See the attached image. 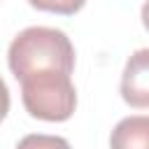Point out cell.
Instances as JSON below:
<instances>
[{
  "mask_svg": "<svg viewBox=\"0 0 149 149\" xmlns=\"http://www.w3.org/2000/svg\"><path fill=\"white\" fill-rule=\"evenodd\" d=\"M16 149H70L68 140L58 137V135H42V133H35V135H26Z\"/></svg>",
  "mask_w": 149,
  "mask_h": 149,
  "instance_id": "cell-5",
  "label": "cell"
},
{
  "mask_svg": "<svg viewBox=\"0 0 149 149\" xmlns=\"http://www.w3.org/2000/svg\"><path fill=\"white\" fill-rule=\"evenodd\" d=\"M112 149H149V116H126L121 119L112 135Z\"/></svg>",
  "mask_w": 149,
  "mask_h": 149,
  "instance_id": "cell-4",
  "label": "cell"
},
{
  "mask_svg": "<svg viewBox=\"0 0 149 149\" xmlns=\"http://www.w3.org/2000/svg\"><path fill=\"white\" fill-rule=\"evenodd\" d=\"M121 98L130 107H149V49H137L121 74Z\"/></svg>",
  "mask_w": 149,
  "mask_h": 149,
  "instance_id": "cell-3",
  "label": "cell"
},
{
  "mask_svg": "<svg viewBox=\"0 0 149 149\" xmlns=\"http://www.w3.org/2000/svg\"><path fill=\"white\" fill-rule=\"evenodd\" d=\"M7 112H9V91H7V84L0 77V121L7 116Z\"/></svg>",
  "mask_w": 149,
  "mask_h": 149,
  "instance_id": "cell-7",
  "label": "cell"
},
{
  "mask_svg": "<svg viewBox=\"0 0 149 149\" xmlns=\"http://www.w3.org/2000/svg\"><path fill=\"white\" fill-rule=\"evenodd\" d=\"M142 26L149 30V0L142 5Z\"/></svg>",
  "mask_w": 149,
  "mask_h": 149,
  "instance_id": "cell-8",
  "label": "cell"
},
{
  "mask_svg": "<svg viewBox=\"0 0 149 149\" xmlns=\"http://www.w3.org/2000/svg\"><path fill=\"white\" fill-rule=\"evenodd\" d=\"M7 63L12 74L21 81L37 72H63L74 70V47L70 37L58 28L33 26L21 30L7 51Z\"/></svg>",
  "mask_w": 149,
  "mask_h": 149,
  "instance_id": "cell-1",
  "label": "cell"
},
{
  "mask_svg": "<svg viewBox=\"0 0 149 149\" xmlns=\"http://www.w3.org/2000/svg\"><path fill=\"white\" fill-rule=\"evenodd\" d=\"M21 100L30 116L42 121H65L77 105V91L70 74L37 72L21 79Z\"/></svg>",
  "mask_w": 149,
  "mask_h": 149,
  "instance_id": "cell-2",
  "label": "cell"
},
{
  "mask_svg": "<svg viewBox=\"0 0 149 149\" xmlns=\"http://www.w3.org/2000/svg\"><path fill=\"white\" fill-rule=\"evenodd\" d=\"M33 7L42 12H54V14H74L84 7L86 0H28Z\"/></svg>",
  "mask_w": 149,
  "mask_h": 149,
  "instance_id": "cell-6",
  "label": "cell"
}]
</instances>
